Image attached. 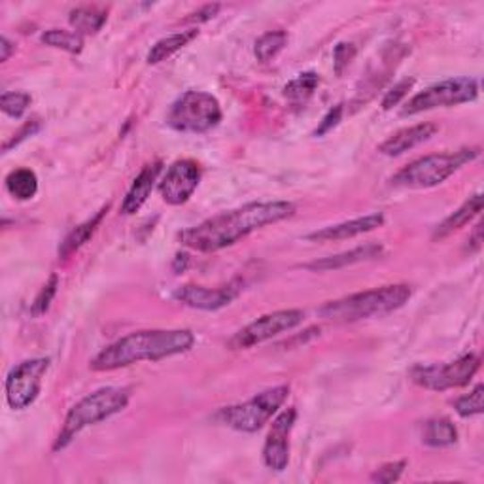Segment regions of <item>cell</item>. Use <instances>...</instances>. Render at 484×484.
Wrapping results in <instances>:
<instances>
[{
    "mask_svg": "<svg viewBox=\"0 0 484 484\" xmlns=\"http://www.w3.org/2000/svg\"><path fill=\"white\" fill-rule=\"evenodd\" d=\"M436 132H437V125H433V123H419V125H412V127H405L402 131L394 132L392 137L384 140L378 146V152L382 156L397 157V156L409 152V149L428 142L431 137H436Z\"/></svg>",
    "mask_w": 484,
    "mask_h": 484,
    "instance_id": "2e32d148",
    "label": "cell"
},
{
    "mask_svg": "<svg viewBox=\"0 0 484 484\" xmlns=\"http://www.w3.org/2000/svg\"><path fill=\"white\" fill-rule=\"evenodd\" d=\"M129 399L131 390L120 386H106L80 399L69 411V414H66L63 428L54 443L55 453L69 446L76 439L78 433H81L86 428L108 420L110 416L122 412L129 405Z\"/></svg>",
    "mask_w": 484,
    "mask_h": 484,
    "instance_id": "277c9868",
    "label": "cell"
},
{
    "mask_svg": "<svg viewBox=\"0 0 484 484\" xmlns=\"http://www.w3.org/2000/svg\"><path fill=\"white\" fill-rule=\"evenodd\" d=\"M40 120H29L18 132H13V137L4 144V154L6 152H10V149L13 148V146H18V144H21L23 140H27L29 137H32V135H37V132H38V129H40Z\"/></svg>",
    "mask_w": 484,
    "mask_h": 484,
    "instance_id": "e575fe53",
    "label": "cell"
},
{
    "mask_svg": "<svg viewBox=\"0 0 484 484\" xmlns=\"http://www.w3.org/2000/svg\"><path fill=\"white\" fill-rule=\"evenodd\" d=\"M358 54V49L354 44L350 42H341L333 49V71H335L337 76H343V72L348 69V64L354 61Z\"/></svg>",
    "mask_w": 484,
    "mask_h": 484,
    "instance_id": "4dcf8cb0",
    "label": "cell"
},
{
    "mask_svg": "<svg viewBox=\"0 0 484 484\" xmlns=\"http://www.w3.org/2000/svg\"><path fill=\"white\" fill-rule=\"evenodd\" d=\"M295 420L297 411L295 407H290L276 416L269 433H267L263 445V462L276 473L286 470L290 463V433L295 426Z\"/></svg>",
    "mask_w": 484,
    "mask_h": 484,
    "instance_id": "5bb4252c",
    "label": "cell"
},
{
    "mask_svg": "<svg viewBox=\"0 0 484 484\" xmlns=\"http://www.w3.org/2000/svg\"><path fill=\"white\" fill-rule=\"evenodd\" d=\"M6 190L18 201H30L38 193V176L30 169H15L6 176Z\"/></svg>",
    "mask_w": 484,
    "mask_h": 484,
    "instance_id": "603a6c76",
    "label": "cell"
},
{
    "mask_svg": "<svg viewBox=\"0 0 484 484\" xmlns=\"http://www.w3.org/2000/svg\"><path fill=\"white\" fill-rule=\"evenodd\" d=\"M244 282L241 278H233L220 288H205V286H182L174 292V299L178 303L197 310H220L231 305L241 295Z\"/></svg>",
    "mask_w": 484,
    "mask_h": 484,
    "instance_id": "4fadbf2b",
    "label": "cell"
},
{
    "mask_svg": "<svg viewBox=\"0 0 484 484\" xmlns=\"http://www.w3.org/2000/svg\"><path fill=\"white\" fill-rule=\"evenodd\" d=\"M290 395V386H275L263 390L252 399L239 405H229L214 414V420L235 431L256 433L278 412Z\"/></svg>",
    "mask_w": 484,
    "mask_h": 484,
    "instance_id": "8992f818",
    "label": "cell"
},
{
    "mask_svg": "<svg viewBox=\"0 0 484 484\" xmlns=\"http://www.w3.org/2000/svg\"><path fill=\"white\" fill-rule=\"evenodd\" d=\"M163 171V161H152V163H148L144 169L139 173V176L132 180L131 183V188L123 199V203H122V212L125 216H132V214H137L144 203L148 201V197L152 195V190L156 186V182L159 178Z\"/></svg>",
    "mask_w": 484,
    "mask_h": 484,
    "instance_id": "e0dca14e",
    "label": "cell"
},
{
    "mask_svg": "<svg viewBox=\"0 0 484 484\" xmlns=\"http://www.w3.org/2000/svg\"><path fill=\"white\" fill-rule=\"evenodd\" d=\"M407 467V462L402 460V462H390L386 465L378 467V470L371 475V480L373 482H380V484H390V482H395L402 479L403 471Z\"/></svg>",
    "mask_w": 484,
    "mask_h": 484,
    "instance_id": "d6a6232c",
    "label": "cell"
},
{
    "mask_svg": "<svg viewBox=\"0 0 484 484\" xmlns=\"http://www.w3.org/2000/svg\"><path fill=\"white\" fill-rule=\"evenodd\" d=\"M303 320H305V312L297 309L263 314L252 324H248L242 329H239L235 335L227 341V348L231 350L252 348L265 341H271L273 337L280 335V333L292 331L299 324H303Z\"/></svg>",
    "mask_w": 484,
    "mask_h": 484,
    "instance_id": "8fae6325",
    "label": "cell"
},
{
    "mask_svg": "<svg viewBox=\"0 0 484 484\" xmlns=\"http://www.w3.org/2000/svg\"><path fill=\"white\" fill-rule=\"evenodd\" d=\"M13 52H15V44L12 40H8L6 37L0 38V61L6 63Z\"/></svg>",
    "mask_w": 484,
    "mask_h": 484,
    "instance_id": "8d00e7d4",
    "label": "cell"
},
{
    "mask_svg": "<svg viewBox=\"0 0 484 484\" xmlns=\"http://www.w3.org/2000/svg\"><path fill=\"white\" fill-rule=\"evenodd\" d=\"M479 97V81L470 76L448 78L416 93L403 106L402 115H416L436 108H450L471 103Z\"/></svg>",
    "mask_w": 484,
    "mask_h": 484,
    "instance_id": "ba28073f",
    "label": "cell"
},
{
    "mask_svg": "<svg viewBox=\"0 0 484 484\" xmlns=\"http://www.w3.org/2000/svg\"><path fill=\"white\" fill-rule=\"evenodd\" d=\"M480 156V148H462L456 152L431 154L411 161L402 171L392 176V186L405 190L437 188L467 163H473Z\"/></svg>",
    "mask_w": 484,
    "mask_h": 484,
    "instance_id": "5b68a950",
    "label": "cell"
},
{
    "mask_svg": "<svg viewBox=\"0 0 484 484\" xmlns=\"http://www.w3.org/2000/svg\"><path fill=\"white\" fill-rule=\"evenodd\" d=\"M197 35H199L197 29H190V30L174 32V35H171V37L161 38L148 52V57H146L148 64H159L166 59H171L174 54L180 52V49L186 47L191 40H195Z\"/></svg>",
    "mask_w": 484,
    "mask_h": 484,
    "instance_id": "44dd1931",
    "label": "cell"
},
{
    "mask_svg": "<svg viewBox=\"0 0 484 484\" xmlns=\"http://www.w3.org/2000/svg\"><path fill=\"white\" fill-rule=\"evenodd\" d=\"M201 182V166L193 159H178L159 182V193L166 205H186Z\"/></svg>",
    "mask_w": 484,
    "mask_h": 484,
    "instance_id": "7c38bea8",
    "label": "cell"
},
{
    "mask_svg": "<svg viewBox=\"0 0 484 484\" xmlns=\"http://www.w3.org/2000/svg\"><path fill=\"white\" fill-rule=\"evenodd\" d=\"M295 210V205L290 201L250 203L241 208L212 216L199 225L182 231L178 239L183 246L197 250V252H220V250L246 239L250 233L292 218Z\"/></svg>",
    "mask_w": 484,
    "mask_h": 484,
    "instance_id": "6da1fadb",
    "label": "cell"
},
{
    "mask_svg": "<svg viewBox=\"0 0 484 484\" xmlns=\"http://www.w3.org/2000/svg\"><path fill=\"white\" fill-rule=\"evenodd\" d=\"M382 254H384L382 244L369 242V244H363V246H358L354 250H350V252H343V254H337V256H329V258H322V259L310 261V263H307L303 267H305V269H309V271H314V273L339 271V269H344V267H350V265L377 259Z\"/></svg>",
    "mask_w": 484,
    "mask_h": 484,
    "instance_id": "ac0fdd59",
    "label": "cell"
},
{
    "mask_svg": "<svg viewBox=\"0 0 484 484\" xmlns=\"http://www.w3.org/2000/svg\"><path fill=\"white\" fill-rule=\"evenodd\" d=\"M220 4H207V6H203L201 10H199V12H195V13H191V18H190V21H197V23H203V21H208V20H212L214 18V15L216 13H218L220 12Z\"/></svg>",
    "mask_w": 484,
    "mask_h": 484,
    "instance_id": "d590c367",
    "label": "cell"
},
{
    "mask_svg": "<svg viewBox=\"0 0 484 484\" xmlns=\"http://www.w3.org/2000/svg\"><path fill=\"white\" fill-rule=\"evenodd\" d=\"M106 212H108V207H103L101 210H98L93 216V218H89L88 222H83L78 227H74L69 233V235L64 237V241L61 242V246H59V258L61 259H66V258H71L74 252H78V250L95 235V231L98 229V225L103 224Z\"/></svg>",
    "mask_w": 484,
    "mask_h": 484,
    "instance_id": "ffe728a7",
    "label": "cell"
},
{
    "mask_svg": "<svg viewBox=\"0 0 484 484\" xmlns=\"http://www.w3.org/2000/svg\"><path fill=\"white\" fill-rule=\"evenodd\" d=\"M412 288L409 284H390V286L373 288L346 295L335 301H327L318 309L326 320L339 324H352L375 316H386L409 303Z\"/></svg>",
    "mask_w": 484,
    "mask_h": 484,
    "instance_id": "3957f363",
    "label": "cell"
},
{
    "mask_svg": "<svg viewBox=\"0 0 484 484\" xmlns=\"http://www.w3.org/2000/svg\"><path fill=\"white\" fill-rule=\"evenodd\" d=\"M412 86H414V78H403V80H399L397 83H394V88L390 91H386V95H384V98H382V108L390 110V108L397 106L409 95Z\"/></svg>",
    "mask_w": 484,
    "mask_h": 484,
    "instance_id": "1f68e13d",
    "label": "cell"
},
{
    "mask_svg": "<svg viewBox=\"0 0 484 484\" xmlns=\"http://www.w3.org/2000/svg\"><path fill=\"white\" fill-rule=\"evenodd\" d=\"M343 112H344L343 105L333 106V108L324 115L322 122L318 123V127H316L314 137H326L327 132H331L333 129H335V127L341 123V120H343Z\"/></svg>",
    "mask_w": 484,
    "mask_h": 484,
    "instance_id": "836d02e7",
    "label": "cell"
},
{
    "mask_svg": "<svg viewBox=\"0 0 484 484\" xmlns=\"http://www.w3.org/2000/svg\"><path fill=\"white\" fill-rule=\"evenodd\" d=\"M40 40L42 44L49 47L63 49V52H69V54H80L83 49V38L78 35V32L63 30V29H49L42 32Z\"/></svg>",
    "mask_w": 484,
    "mask_h": 484,
    "instance_id": "4316f807",
    "label": "cell"
},
{
    "mask_svg": "<svg viewBox=\"0 0 484 484\" xmlns=\"http://www.w3.org/2000/svg\"><path fill=\"white\" fill-rule=\"evenodd\" d=\"M106 20H108V13L105 10L89 8V6L76 8L69 15V21L80 37L81 35H97V32L105 27Z\"/></svg>",
    "mask_w": 484,
    "mask_h": 484,
    "instance_id": "cb8c5ba5",
    "label": "cell"
},
{
    "mask_svg": "<svg viewBox=\"0 0 484 484\" xmlns=\"http://www.w3.org/2000/svg\"><path fill=\"white\" fill-rule=\"evenodd\" d=\"M384 225V214L382 212H373L361 216V218L356 220H348L341 222L335 225H327L318 231H312L305 237L310 242H335V241H346V239H354L360 235H365V233H371L378 227Z\"/></svg>",
    "mask_w": 484,
    "mask_h": 484,
    "instance_id": "9a60e30c",
    "label": "cell"
},
{
    "mask_svg": "<svg viewBox=\"0 0 484 484\" xmlns=\"http://www.w3.org/2000/svg\"><path fill=\"white\" fill-rule=\"evenodd\" d=\"M318 86H320L318 74L309 71V72L299 74L297 78L286 83V88H284V97H286L293 105H301L309 101V98L314 95V91L318 89Z\"/></svg>",
    "mask_w": 484,
    "mask_h": 484,
    "instance_id": "d4e9b609",
    "label": "cell"
},
{
    "mask_svg": "<svg viewBox=\"0 0 484 484\" xmlns=\"http://www.w3.org/2000/svg\"><path fill=\"white\" fill-rule=\"evenodd\" d=\"M195 344L190 329H146L135 331L103 348L91 361V371L106 373L140 361H159L188 352Z\"/></svg>",
    "mask_w": 484,
    "mask_h": 484,
    "instance_id": "7a4b0ae2",
    "label": "cell"
},
{
    "mask_svg": "<svg viewBox=\"0 0 484 484\" xmlns=\"http://www.w3.org/2000/svg\"><path fill=\"white\" fill-rule=\"evenodd\" d=\"M49 369L47 358L25 360L15 365L6 377V402L13 411H25L37 402L42 392V380Z\"/></svg>",
    "mask_w": 484,
    "mask_h": 484,
    "instance_id": "30bf717a",
    "label": "cell"
},
{
    "mask_svg": "<svg viewBox=\"0 0 484 484\" xmlns=\"http://www.w3.org/2000/svg\"><path fill=\"white\" fill-rule=\"evenodd\" d=\"M458 441V429L448 419H431L424 426L422 443L433 448L450 446Z\"/></svg>",
    "mask_w": 484,
    "mask_h": 484,
    "instance_id": "7402d4cb",
    "label": "cell"
},
{
    "mask_svg": "<svg viewBox=\"0 0 484 484\" xmlns=\"http://www.w3.org/2000/svg\"><path fill=\"white\" fill-rule=\"evenodd\" d=\"M482 395H484V386L482 384H477V386L470 392L462 395L458 402L454 403V409L463 419H470V416L482 414L484 405H482Z\"/></svg>",
    "mask_w": 484,
    "mask_h": 484,
    "instance_id": "f1b7e54d",
    "label": "cell"
},
{
    "mask_svg": "<svg viewBox=\"0 0 484 484\" xmlns=\"http://www.w3.org/2000/svg\"><path fill=\"white\" fill-rule=\"evenodd\" d=\"M57 288H59V276L57 275H52V276H49V280L42 286V290L38 292V295L35 299V303H32L30 312L35 314V316L46 314V310L49 309V305H52V301H54V297L57 293Z\"/></svg>",
    "mask_w": 484,
    "mask_h": 484,
    "instance_id": "f546056e",
    "label": "cell"
},
{
    "mask_svg": "<svg viewBox=\"0 0 484 484\" xmlns=\"http://www.w3.org/2000/svg\"><path fill=\"white\" fill-rule=\"evenodd\" d=\"M482 212V193H475L473 197L467 199V201L456 210L445 218L436 231H433V241H443L453 235L454 231L465 227L473 218Z\"/></svg>",
    "mask_w": 484,
    "mask_h": 484,
    "instance_id": "d6986e66",
    "label": "cell"
},
{
    "mask_svg": "<svg viewBox=\"0 0 484 484\" xmlns=\"http://www.w3.org/2000/svg\"><path fill=\"white\" fill-rule=\"evenodd\" d=\"M480 369L477 354H465L450 363L416 365L411 369V380L431 392H445L450 388H463L473 380Z\"/></svg>",
    "mask_w": 484,
    "mask_h": 484,
    "instance_id": "9c48e42d",
    "label": "cell"
},
{
    "mask_svg": "<svg viewBox=\"0 0 484 484\" xmlns=\"http://www.w3.org/2000/svg\"><path fill=\"white\" fill-rule=\"evenodd\" d=\"M224 118L218 98L207 91H186L166 114V125L186 135H203Z\"/></svg>",
    "mask_w": 484,
    "mask_h": 484,
    "instance_id": "52a82bcc",
    "label": "cell"
},
{
    "mask_svg": "<svg viewBox=\"0 0 484 484\" xmlns=\"http://www.w3.org/2000/svg\"><path fill=\"white\" fill-rule=\"evenodd\" d=\"M288 44L286 30H269L254 44V55L259 63H271Z\"/></svg>",
    "mask_w": 484,
    "mask_h": 484,
    "instance_id": "484cf974",
    "label": "cell"
},
{
    "mask_svg": "<svg viewBox=\"0 0 484 484\" xmlns=\"http://www.w3.org/2000/svg\"><path fill=\"white\" fill-rule=\"evenodd\" d=\"M32 103V97L25 91H8L0 97V108L13 120H20Z\"/></svg>",
    "mask_w": 484,
    "mask_h": 484,
    "instance_id": "83f0119b",
    "label": "cell"
}]
</instances>
